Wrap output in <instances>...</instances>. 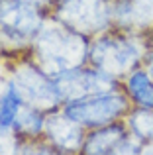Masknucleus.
<instances>
[{
    "mask_svg": "<svg viewBox=\"0 0 153 155\" xmlns=\"http://www.w3.org/2000/svg\"><path fill=\"white\" fill-rule=\"evenodd\" d=\"M26 2H30V4H34V6H37V8H41V10H45L47 14H51V4L47 2V0H26Z\"/></svg>",
    "mask_w": 153,
    "mask_h": 155,
    "instance_id": "15",
    "label": "nucleus"
},
{
    "mask_svg": "<svg viewBox=\"0 0 153 155\" xmlns=\"http://www.w3.org/2000/svg\"><path fill=\"white\" fill-rule=\"evenodd\" d=\"M147 51L149 45L145 35L110 28L90 38L86 63L102 71L104 75L122 81L128 73L142 67Z\"/></svg>",
    "mask_w": 153,
    "mask_h": 155,
    "instance_id": "2",
    "label": "nucleus"
},
{
    "mask_svg": "<svg viewBox=\"0 0 153 155\" xmlns=\"http://www.w3.org/2000/svg\"><path fill=\"white\" fill-rule=\"evenodd\" d=\"M49 16L94 38L112 28V0H59Z\"/></svg>",
    "mask_w": 153,
    "mask_h": 155,
    "instance_id": "6",
    "label": "nucleus"
},
{
    "mask_svg": "<svg viewBox=\"0 0 153 155\" xmlns=\"http://www.w3.org/2000/svg\"><path fill=\"white\" fill-rule=\"evenodd\" d=\"M90 38L55 18H47L28 55L51 77L86 65Z\"/></svg>",
    "mask_w": 153,
    "mask_h": 155,
    "instance_id": "1",
    "label": "nucleus"
},
{
    "mask_svg": "<svg viewBox=\"0 0 153 155\" xmlns=\"http://www.w3.org/2000/svg\"><path fill=\"white\" fill-rule=\"evenodd\" d=\"M61 110L73 120H76L83 128L94 130L100 128V126L112 124V122L124 120L126 114L132 110V102L120 87L114 88V91L69 100L61 106Z\"/></svg>",
    "mask_w": 153,
    "mask_h": 155,
    "instance_id": "5",
    "label": "nucleus"
},
{
    "mask_svg": "<svg viewBox=\"0 0 153 155\" xmlns=\"http://www.w3.org/2000/svg\"><path fill=\"white\" fill-rule=\"evenodd\" d=\"M47 18L45 10L26 0H0V61L30 51Z\"/></svg>",
    "mask_w": 153,
    "mask_h": 155,
    "instance_id": "3",
    "label": "nucleus"
},
{
    "mask_svg": "<svg viewBox=\"0 0 153 155\" xmlns=\"http://www.w3.org/2000/svg\"><path fill=\"white\" fill-rule=\"evenodd\" d=\"M20 137L14 132L10 124H2L0 122V155H8V153H18L20 147Z\"/></svg>",
    "mask_w": 153,
    "mask_h": 155,
    "instance_id": "14",
    "label": "nucleus"
},
{
    "mask_svg": "<svg viewBox=\"0 0 153 155\" xmlns=\"http://www.w3.org/2000/svg\"><path fill=\"white\" fill-rule=\"evenodd\" d=\"M8 67L6 84L18 94L24 104L49 114L63 106L55 79L45 73L28 53L4 61Z\"/></svg>",
    "mask_w": 153,
    "mask_h": 155,
    "instance_id": "4",
    "label": "nucleus"
},
{
    "mask_svg": "<svg viewBox=\"0 0 153 155\" xmlns=\"http://www.w3.org/2000/svg\"><path fill=\"white\" fill-rule=\"evenodd\" d=\"M86 128L79 124L76 120H73L71 116H67L61 108L49 112L45 118V132L43 137L55 147L57 153H67V155H75L80 153L86 137Z\"/></svg>",
    "mask_w": 153,
    "mask_h": 155,
    "instance_id": "8",
    "label": "nucleus"
},
{
    "mask_svg": "<svg viewBox=\"0 0 153 155\" xmlns=\"http://www.w3.org/2000/svg\"><path fill=\"white\" fill-rule=\"evenodd\" d=\"M122 91L128 94L132 106L153 108V77L145 67H138L120 81Z\"/></svg>",
    "mask_w": 153,
    "mask_h": 155,
    "instance_id": "11",
    "label": "nucleus"
},
{
    "mask_svg": "<svg viewBox=\"0 0 153 155\" xmlns=\"http://www.w3.org/2000/svg\"><path fill=\"white\" fill-rule=\"evenodd\" d=\"M143 67L149 71V75L153 77V49L147 51V55H145V61H143Z\"/></svg>",
    "mask_w": 153,
    "mask_h": 155,
    "instance_id": "16",
    "label": "nucleus"
},
{
    "mask_svg": "<svg viewBox=\"0 0 153 155\" xmlns=\"http://www.w3.org/2000/svg\"><path fill=\"white\" fill-rule=\"evenodd\" d=\"M130 136L126 122H112L100 128L88 130L80 153L83 155H120L124 140Z\"/></svg>",
    "mask_w": 153,
    "mask_h": 155,
    "instance_id": "10",
    "label": "nucleus"
},
{
    "mask_svg": "<svg viewBox=\"0 0 153 155\" xmlns=\"http://www.w3.org/2000/svg\"><path fill=\"white\" fill-rule=\"evenodd\" d=\"M45 118H47L45 112L22 102L14 114L12 128L22 141L39 140V137H43V132H45Z\"/></svg>",
    "mask_w": 153,
    "mask_h": 155,
    "instance_id": "12",
    "label": "nucleus"
},
{
    "mask_svg": "<svg viewBox=\"0 0 153 155\" xmlns=\"http://www.w3.org/2000/svg\"><path fill=\"white\" fill-rule=\"evenodd\" d=\"M47 2H49V4H51V10H53V6H55V4H57V2H59V0H47Z\"/></svg>",
    "mask_w": 153,
    "mask_h": 155,
    "instance_id": "18",
    "label": "nucleus"
},
{
    "mask_svg": "<svg viewBox=\"0 0 153 155\" xmlns=\"http://www.w3.org/2000/svg\"><path fill=\"white\" fill-rule=\"evenodd\" d=\"M57 91L63 98V104L69 100H76L83 96H90V94H98V92H106V91H114L120 88V81L114 77L104 75L102 71L90 67V65H80V67L69 69L65 73H59L53 77Z\"/></svg>",
    "mask_w": 153,
    "mask_h": 155,
    "instance_id": "7",
    "label": "nucleus"
},
{
    "mask_svg": "<svg viewBox=\"0 0 153 155\" xmlns=\"http://www.w3.org/2000/svg\"><path fill=\"white\" fill-rule=\"evenodd\" d=\"M130 134H134L145 147L153 145V108H138L132 106V110L124 118Z\"/></svg>",
    "mask_w": 153,
    "mask_h": 155,
    "instance_id": "13",
    "label": "nucleus"
},
{
    "mask_svg": "<svg viewBox=\"0 0 153 155\" xmlns=\"http://www.w3.org/2000/svg\"><path fill=\"white\" fill-rule=\"evenodd\" d=\"M112 28L149 34L153 30V0H112Z\"/></svg>",
    "mask_w": 153,
    "mask_h": 155,
    "instance_id": "9",
    "label": "nucleus"
},
{
    "mask_svg": "<svg viewBox=\"0 0 153 155\" xmlns=\"http://www.w3.org/2000/svg\"><path fill=\"white\" fill-rule=\"evenodd\" d=\"M145 39H147V45H149V49H153V30L149 34H145Z\"/></svg>",
    "mask_w": 153,
    "mask_h": 155,
    "instance_id": "17",
    "label": "nucleus"
}]
</instances>
